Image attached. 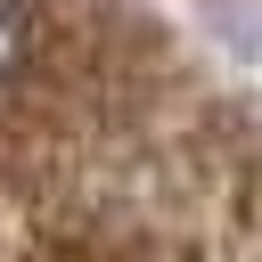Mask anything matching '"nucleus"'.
<instances>
[{
	"label": "nucleus",
	"mask_w": 262,
	"mask_h": 262,
	"mask_svg": "<svg viewBox=\"0 0 262 262\" xmlns=\"http://www.w3.org/2000/svg\"><path fill=\"white\" fill-rule=\"evenodd\" d=\"M8 66H16V8L0 0V74H8Z\"/></svg>",
	"instance_id": "f257e3e1"
}]
</instances>
